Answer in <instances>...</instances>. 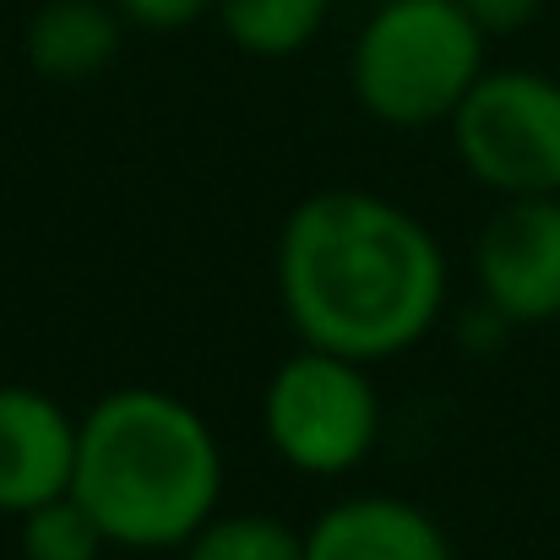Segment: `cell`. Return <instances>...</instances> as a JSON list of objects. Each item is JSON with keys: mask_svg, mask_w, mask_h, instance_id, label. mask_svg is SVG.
Returning <instances> with one entry per match:
<instances>
[{"mask_svg": "<svg viewBox=\"0 0 560 560\" xmlns=\"http://www.w3.org/2000/svg\"><path fill=\"white\" fill-rule=\"evenodd\" d=\"M278 300L300 343L360 365L419 349L446 316V250L381 190L305 196L278 234Z\"/></svg>", "mask_w": 560, "mask_h": 560, "instance_id": "cell-1", "label": "cell"}, {"mask_svg": "<svg viewBox=\"0 0 560 560\" xmlns=\"http://www.w3.org/2000/svg\"><path fill=\"white\" fill-rule=\"evenodd\" d=\"M223 441L180 392L115 386L77 419L71 495L109 550H180L223 506Z\"/></svg>", "mask_w": 560, "mask_h": 560, "instance_id": "cell-2", "label": "cell"}, {"mask_svg": "<svg viewBox=\"0 0 560 560\" xmlns=\"http://www.w3.org/2000/svg\"><path fill=\"white\" fill-rule=\"evenodd\" d=\"M485 44L457 0H375L349 49V88L381 126L430 131L446 126L490 71Z\"/></svg>", "mask_w": 560, "mask_h": 560, "instance_id": "cell-3", "label": "cell"}, {"mask_svg": "<svg viewBox=\"0 0 560 560\" xmlns=\"http://www.w3.org/2000/svg\"><path fill=\"white\" fill-rule=\"evenodd\" d=\"M261 435L283 468L311 479H343L365 468L381 441V392L371 365L300 343L261 392Z\"/></svg>", "mask_w": 560, "mask_h": 560, "instance_id": "cell-4", "label": "cell"}, {"mask_svg": "<svg viewBox=\"0 0 560 560\" xmlns=\"http://www.w3.org/2000/svg\"><path fill=\"white\" fill-rule=\"evenodd\" d=\"M446 131L463 175L490 196H560V82L550 71L490 66Z\"/></svg>", "mask_w": 560, "mask_h": 560, "instance_id": "cell-5", "label": "cell"}, {"mask_svg": "<svg viewBox=\"0 0 560 560\" xmlns=\"http://www.w3.org/2000/svg\"><path fill=\"white\" fill-rule=\"evenodd\" d=\"M474 283L512 327L560 322V196H517L485 218Z\"/></svg>", "mask_w": 560, "mask_h": 560, "instance_id": "cell-6", "label": "cell"}, {"mask_svg": "<svg viewBox=\"0 0 560 560\" xmlns=\"http://www.w3.org/2000/svg\"><path fill=\"white\" fill-rule=\"evenodd\" d=\"M77 413L27 381H0V517L71 495Z\"/></svg>", "mask_w": 560, "mask_h": 560, "instance_id": "cell-7", "label": "cell"}, {"mask_svg": "<svg viewBox=\"0 0 560 560\" xmlns=\"http://www.w3.org/2000/svg\"><path fill=\"white\" fill-rule=\"evenodd\" d=\"M305 560H457L435 512L408 495H343L305 528Z\"/></svg>", "mask_w": 560, "mask_h": 560, "instance_id": "cell-8", "label": "cell"}, {"mask_svg": "<svg viewBox=\"0 0 560 560\" xmlns=\"http://www.w3.org/2000/svg\"><path fill=\"white\" fill-rule=\"evenodd\" d=\"M126 16L115 0H44L22 27V55L44 82H93L120 60Z\"/></svg>", "mask_w": 560, "mask_h": 560, "instance_id": "cell-9", "label": "cell"}, {"mask_svg": "<svg viewBox=\"0 0 560 560\" xmlns=\"http://www.w3.org/2000/svg\"><path fill=\"white\" fill-rule=\"evenodd\" d=\"M218 27L223 38L250 55V60H289L300 49H311L327 22H332V0H218Z\"/></svg>", "mask_w": 560, "mask_h": 560, "instance_id": "cell-10", "label": "cell"}, {"mask_svg": "<svg viewBox=\"0 0 560 560\" xmlns=\"http://www.w3.org/2000/svg\"><path fill=\"white\" fill-rule=\"evenodd\" d=\"M180 560H305V528L272 512H212L186 545Z\"/></svg>", "mask_w": 560, "mask_h": 560, "instance_id": "cell-11", "label": "cell"}, {"mask_svg": "<svg viewBox=\"0 0 560 560\" xmlns=\"http://www.w3.org/2000/svg\"><path fill=\"white\" fill-rule=\"evenodd\" d=\"M16 550L22 560H104L109 539L98 534V523L82 512L77 495H55L27 517H16Z\"/></svg>", "mask_w": 560, "mask_h": 560, "instance_id": "cell-12", "label": "cell"}, {"mask_svg": "<svg viewBox=\"0 0 560 560\" xmlns=\"http://www.w3.org/2000/svg\"><path fill=\"white\" fill-rule=\"evenodd\" d=\"M115 11L126 16V27H142V33H180V27H196L201 16H212L218 0H115Z\"/></svg>", "mask_w": 560, "mask_h": 560, "instance_id": "cell-13", "label": "cell"}, {"mask_svg": "<svg viewBox=\"0 0 560 560\" xmlns=\"http://www.w3.org/2000/svg\"><path fill=\"white\" fill-rule=\"evenodd\" d=\"M474 22H479V33L485 38H501V33H523L528 22H539V11H545V0H457Z\"/></svg>", "mask_w": 560, "mask_h": 560, "instance_id": "cell-14", "label": "cell"}, {"mask_svg": "<svg viewBox=\"0 0 560 560\" xmlns=\"http://www.w3.org/2000/svg\"><path fill=\"white\" fill-rule=\"evenodd\" d=\"M506 332H512V322H506L495 305H485V300H479V305L463 316V327H457V338H463L468 354H490V349H501Z\"/></svg>", "mask_w": 560, "mask_h": 560, "instance_id": "cell-15", "label": "cell"}]
</instances>
